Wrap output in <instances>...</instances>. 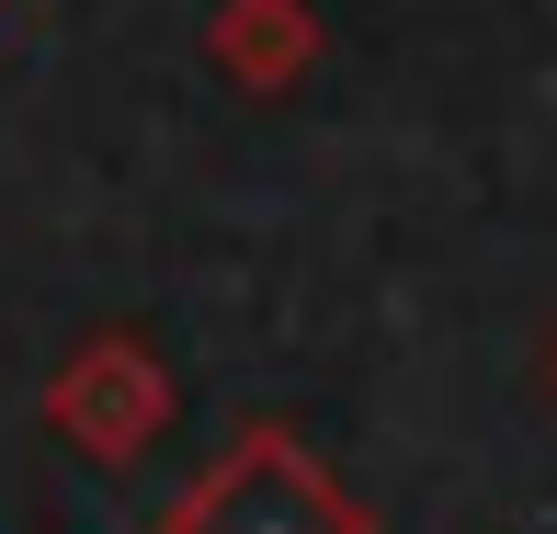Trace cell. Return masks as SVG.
<instances>
[{
  "label": "cell",
  "mask_w": 557,
  "mask_h": 534,
  "mask_svg": "<svg viewBox=\"0 0 557 534\" xmlns=\"http://www.w3.org/2000/svg\"><path fill=\"white\" fill-rule=\"evenodd\" d=\"M160 534H375V512L331 477V455L308 432L239 421L206 455V477L160 512Z\"/></svg>",
  "instance_id": "6da1fadb"
},
{
  "label": "cell",
  "mask_w": 557,
  "mask_h": 534,
  "mask_svg": "<svg viewBox=\"0 0 557 534\" xmlns=\"http://www.w3.org/2000/svg\"><path fill=\"white\" fill-rule=\"evenodd\" d=\"M171 421H183V375H171V352L148 330H81L58 352V375H46V432L114 477L148 467Z\"/></svg>",
  "instance_id": "7a4b0ae2"
},
{
  "label": "cell",
  "mask_w": 557,
  "mask_h": 534,
  "mask_svg": "<svg viewBox=\"0 0 557 534\" xmlns=\"http://www.w3.org/2000/svg\"><path fill=\"white\" fill-rule=\"evenodd\" d=\"M319 12L308 0H216L206 12V69L227 91H250V103H285L296 80H308L319 69Z\"/></svg>",
  "instance_id": "3957f363"
},
{
  "label": "cell",
  "mask_w": 557,
  "mask_h": 534,
  "mask_svg": "<svg viewBox=\"0 0 557 534\" xmlns=\"http://www.w3.org/2000/svg\"><path fill=\"white\" fill-rule=\"evenodd\" d=\"M546 387H557V341H546Z\"/></svg>",
  "instance_id": "277c9868"
}]
</instances>
